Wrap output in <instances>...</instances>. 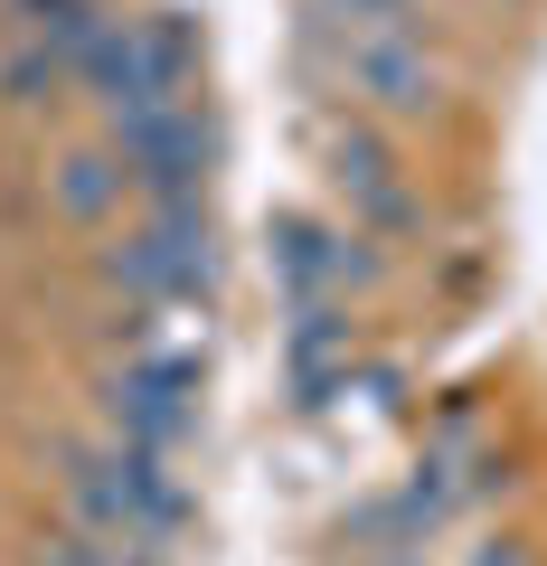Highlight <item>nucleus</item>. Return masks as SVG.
<instances>
[{
  "instance_id": "nucleus-1",
  "label": "nucleus",
  "mask_w": 547,
  "mask_h": 566,
  "mask_svg": "<svg viewBox=\"0 0 547 566\" xmlns=\"http://www.w3.org/2000/svg\"><path fill=\"white\" fill-rule=\"evenodd\" d=\"M76 66H85V85L114 104V123L161 114V104H189V95H180V85H189V48H180V29H161V20H114V29H95Z\"/></svg>"
},
{
  "instance_id": "nucleus-2",
  "label": "nucleus",
  "mask_w": 547,
  "mask_h": 566,
  "mask_svg": "<svg viewBox=\"0 0 547 566\" xmlns=\"http://www.w3.org/2000/svg\"><path fill=\"white\" fill-rule=\"evenodd\" d=\"M114 161H123V180L151 189L161 208H189V189H199V170H208V123L189 114V104L133 114V123H114Z\"/></svg>"
},
{
  "instance_id": "nucleus-3",
  "label": "nucleus",
  "mask_w": 547,
  "mask_h": 566,
  "mask_svg": "<svg viewBox=\"0 0 547 566\" xmlns=\"http://www.w3.org/2000/svg\"><path fill=\"white\" fill-rule=\"evenodd\" d=\"M114 283L151 293V303H170V293H199V283H208V218H199V208H161L143 237H123V245H114Z\"/></svg>"
},
{
  "instance_id": "nucleus-4",
  "label": "nucleus",
  "mask_w": 547,
  "mask_h": 566,
  "mask_svg": "<svg viewBox=\"0 0 547 566\" xmlns=\"http://www.w3.org/2000/svg\"><path fill=\"white\" fill-rule=\"evenodd\" d=\"M349 85H359L378 114H425V104H434V66H425V48L406 39L397 20L349 39Z\"/></svg>"
},
{
  "instance_id": "nucleus-5",
  "label": "nucleus",
  "mask_w": 547,
  "mask_h": 566,
  "mask_svg": "<svg viewBox=\"0 0 547 566\" xmlns=\"http://www.w3.org/2000/svg\"><path fill=\"white\" fill-rule=\"evenodd\" d=\"M114 424H123V444H133V453H170V444L189 434V368H180V359L123 368V387H114Z\"/></svg>"
},
{
  "instance_id": "nucleus-6",
  "label": "nucleus",
  "mask_w": 547,
  "mask_h": 566,
  "mask_svg": "<svg viewBox=\"0 0 547 566\" xmlns=\"http://www.w3.org/2000/svg\"><path fill=\"white\" fill-rule=\"evenodd\" d=\"M114 199H123V161H104V151L57 161V208H66V218H104Z\"/></svg>"
},
{
  "instance_id": "nucleus-7",
  "label": "nucleus",
  "mask_w": 547,
  "mask_h": 566,
  "mask_svg": "<svg viewBox=\"0 0 547 566\" xmlns=\"http://www.w3.org/2000/svg\"><path fill=\"white\" fill-rule=\"evenodd\" d=\"M340 264H349V255H340V245L322 237V227H293V237H284V274L303 283V293H312V283H330Z\"/></svg>"
},
{
  "instance_id": "nucleus-8",
  "label": "nucleus",
  "mask_w": 547,
  "mask_h": 566,
  "mask_svg": "<svg viewBox=\"0 0 547 566\" xmlns=\"http://www.w3.org/2000/svg\"><path fill=\"white\" fill-rule=\"evenodd\" d=\"M114 557H123V547H104L95 528H76V538H57V547L39 557V566H114Z\"/></svg>"
},
{
  "instance_id": "nucleus-9",
  "label": "nucleus",
  "mask_w": 547,
  "mask_h": 566,
  "mask_svg": "<svg viewBox=\"0 0 547 566\" xmlns=\"http://www.w3.org/2000/svg\"><path fill=\"white\" fill-rule=\"evenodd\" d=\"M491 566H519V557H491Z\"/></svg>"
}]
</instances>
